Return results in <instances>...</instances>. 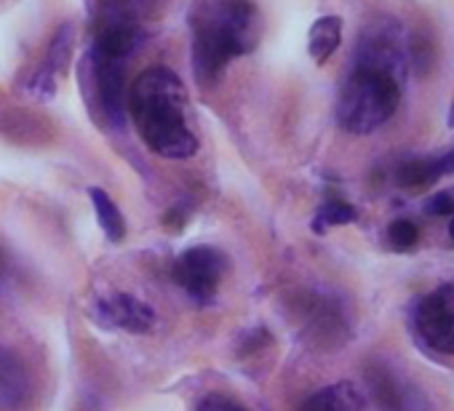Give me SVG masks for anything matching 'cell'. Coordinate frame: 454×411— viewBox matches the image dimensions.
Here are the masks:
<instances>
[{"label": "cell", "instance_id": "2", "mask_svg": "<svg viewBox=\"0 0 454 411\" xmlns=\"http://www.w3.org/2000/svg\"><path fill=\"white\" fill-rule=\"evenodd\" d=\"M126 112L145 144L163 158H190L198 136L190 126L187 89L168 67H150L134 78L126 94Z\"/></svg>", "mask_w": 454, "mask_h": 411}, {"label": "cell", "instance_id": "12", "mask_svg": "<svg viewBox=\"0 0 454 411\" xmlns=\"http://www.w3.org/2000/svg\"><path fill=\"white\" fill-rule=\"evenodd\" d=\"M438 176H441L438 160H406V163L398 168V182H401L403 187H409V190L427 187V184H433Z\"/></svg>", "mask_w": 454, "mask_h": 411}, {"label": "cell", "instance_id": "1", "mask_svg": "<svg viewBox=\"0 0 454 411\" xmlns=\"http://www.w3.org/2000/svg\"><path fill=\"white\" fill-rule=\"evenodd\" d=\"M406 51L401 30L390 19L372 22L358 41L353 67L337 99V120L350 134H372L385 126L401 102Z\"/></svg>", "mask_w": 454, "mask_h": 411}, {"label": "cell", "instance_id": "6", "mask_svg": "<svg viewBox=\"0 0 454 411\" xmlns=\"http://www.w3.org/2000/svg\"><path fill=\"white\" fill-rule=\"evenodd\" d=\"M97 315L115 329L131 331V334H145L155 323V313L150 305L131 294H107L97 299Z\"/></svg>", "mask_w": 454, "mask_h": 411}, {"label": "cell", "instance_id": "3", "mask_svg": "<svg viewBox=\"0 0 454 411\" xmlns=\"http://www.w3.org/2000/svg\"><path fill=\"white\" fill-rule=\"evenodd\" d=\"M190 54L200 86H211L236 57L260 43V9L254 0H195L190 6Z\"/></svg>", "mask_w": 454, "mask_h": 411}, {"label": "cell", "instance_id": "7", "mask_svg": "<svg viewBox=\"0 0 454 411\" xmlns=\"http://www.w3.org/2000/svg\"><path fill=\"white\" fill-rule=\"evenodd\" d=\"M70 54H73V25L67 22V25H62L57 30V35H54V41H51V46L46 51V59H43V65H41V70L35 75V86H38L41 94L54 91L59 75L70 65Z\"/></svg>", "mask_w": 454, "mask_h": 411}, {"label": "cell", "instance_id": "9", "mask_svg": "<svg viewBox=\"0 0 454 411\" xmlns=\"http://www.w3.org/2000/svg\"><path fill=\"white\" fill-rule=\"evenodd\" d=\"M302 411H366V403L353 384L340 382V384L324 387L316 395H310L305 400Z\"/></svg>", "mask_w": 454, "mask_h": 411}, {"label": "cell", "instance_id": "18", "mask_svg": "<svg viewBox=\"0 0 454 411\" xmlns=\"http://www.w3.org/2000/svg\"><path fill=\"white\" fill-rule=\"evenodd\" d=\"M449 236H451V241H454V222L449 225Z\"/></svg>", "mask_w": 454, "mask_h": 411}, {"label": "cell", "instance_id": "10", "mask_svg": "<svg viewBox=\"0 0 454 411\" xmlns=\"http://www.w3.org/2000/svg\"><path fill=\"white\" fill-rule=\"evenodd\" d=\"M340 41H342V19L340 17H321L310 27L308 51L318 65H324L340 49Z\"/></svg>", "mask_w": 454, "mask_h": 411}, {"label": "cell", "instance_id": "17", "mask_svg": "<svg viewBox=\"0 0 454 411\" xmlns=\"http://www.w3.org/2000/svg\"><path fill=\"white\" fill-rule=\"evenodd\" d=\"M449 126L454 128V105H451V112H449Z\"/></svg>", "mask_w": 454, "mask_h": 411}, {"label": "cell", "instance_id": "5", "mask_svg": "<svg viewBox=\"0 0 454 411\" xmlns=\"http://www.w3.org/2000/svg\"><path fill=\"white\" fill-rule=\"evenodd\" d=\"M414 329L435 353H454V286H438L414 307Z\"/></svg>", "mask_w": 454, "mask_h": 411}, {"label": "cell", "instance_id": "4", "mask_svg": "<svg viewBox=\"0 0 454 411\" xmlns=\"http://www.w3.org/2000/svg\"><path fill=\"white\" fill-rule=\"evenodd\" d=\"M227 268H231V262H227V257L219 249H214V246H192L174 262L171 275L184 289V294L190 299L208 302L216 294Z\"/></svg>", "mask_w": 454, "mask_h": 411}, {"label": "cell", "instance_id": "14", "mask_svg": "<svg viewBox=\"0 0 454 411\" xmlns=\"http://www.w3.org/2000/svg\"><path fill=\"white\" fill-rule=\"evenodd\" d=\"M387 238H390V244H393L395 249L406 252V249H411V246L417 244L419 233H417V228H414L409 220H398V222H393V225H390Z\"/></svg>", "mask_w": 454, "mask_h": 411}, {"label": "cell", "instance_id": "13", "mask_svg": "<svg viewBox=\"0 0 454 411\" xmlns=\"http://www.w3.org/2000/svg\"><path fill=\"white\" fill-rule=\"evenodd\" d=\"M356 220V209L345 200H329L324 203V209L316 220V230H321V225H348Z\"/></svg>", "mask_w": 454, "mask_h": 411}, {"label": "cell", "instance_id": "15", "mask_svg": "<svg viewBox=\"0 0 454 411\" xmlns=\"http://www.w3.org/2000/svg\"><path fill=\"white\" fill-rule=\"evenodd\" d=\"M198 411H249L244 403H239L236 398H231V395H219V392H214V395H206L200 403H198Z\"/></svg>", "mask_w": 454, "mask_h": 411}, {"label": "cell", "instance_id": "16", "mask_svg": "<svg viewBox=\"0 0 454 411\" xmlns=\"http://www.w3.org/2000/svg\"><path fill=\"white\" fill-rule=\"evenodd\" d=\"M425 212H427L430 217H446V214H454V190L435 192V195L425 203Z\"/></svg>", "mask_w": 454, "mask_h": 411}, {"label": "cell", "instance_id": "8", "mask_svg": "<svg viewBox=\"0 0 454 411\" xmlns=\"http://www.w3.org/2000/svg\"><path fill=\"white\" fill-rule=\"evenodd\" d=\"M27 371L17 355L0 350V406L17 408L27 395Z\"/></svg>", "mask_w": 454, "mask_h": 411}, {"label": "cell", "instance_id": "11", "mask_svg": "<svg viewBox=\"0 0 454 411\" xmlns=\"http://www.w3.org/2000/svg\"><path fill=\"white\" fill-rule=\"evenodd\" d=\"M89 198H91V203H94V212H97V220H99V228H102V233L110 238V241H123V236H126V220H123V214L118 212V206H115V200L105 192V190H99V187H91L89 190Z\"/></svg>", "mask_w": 454, "mask_h": 411}]
</instances>
